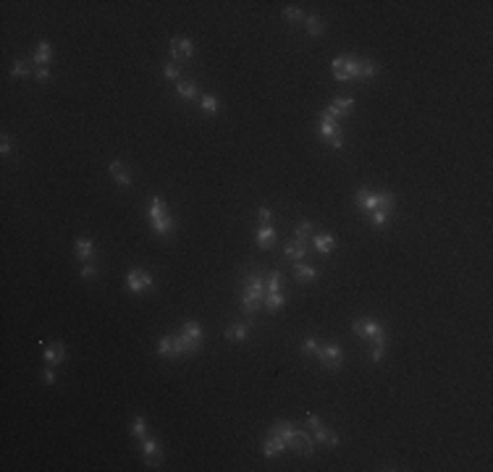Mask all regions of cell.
Masks as SVG:
<instances>
[{"mask_svg":"<svg viewBox=\"0 0 493 472\" xmlns=\"http://www.w3.org/2000/svg\"><path fill=\"white\" fill-rule=\"evenodd\" d=\"M268 297V278L260 271H252L244 276V291H241V310L244 315H255Z\"/></svg>","mask_w":493,"mask_h":472,"instance_id":"obj_1","label":"cell"},{"mask_svg":"<svg viewBox=\"0 0 493 472\" xmlns=\"http://www.w3.org/2000/svg\"><path fill=\"white\" fill-rule=\"evenodd\" d=\"M147 218H150L152 231L158 234V236H163V239H166V236H171V234H173V229H176V220L168 215L163 197H152L150 208H147Z\"/></svg>","mask_w":493,"mask_h":472,"instance_id":"obj_2","label":"cell"},{"mask_svg":"<svg viewBox=\"0 0 493 472\" xmlns=\"http://www.w3.org/2000/svg\"><path fill=\"white\" fill-rule=\"evenodd\" d=\"M354 333L362 336V339H370L373 344H386V331L380 328V323L373 320V318H360V320H354Z\"/></svg>","mask_w":493,"mask_h":472,"instance_id":"obj_3","label":"cell"},{"mask_svg":"<svg viewBox=\"0 0 493 472\" xmlns=\"http://www.w3.org/2000/svg\"><path fill=\"white\" fill-rule=\"evenodd\" d=\"M315 354H318V359H320L323 370H331V373L341 370L344 357H341V346H339V344H325V346H320V344H318Z\"/></svg>","mask_w":493,"mask_h":472,"instance_id":"obj_4","label":"cell"},{"mask_svg":"<svg viewBox=\"0 0 493 472\" xmlns=\"http://www.w3.org/2000/svg\"><path fill=\"white\" fill-rule=\"evenodd\" d=\"M194 55V45H192V39H187V37H173L171 39V58H173V63H187L189 58Z\"/></svg>","mask_w":493,"mask_h":472,"instance_id":"obj_5","label":"cell"},{"mask_svg":"<svg viewBox=\"0 0 493 472\" xmlns=\"http://www.w3.org/2000/svg\"><path fill=\"white\" fill-rule=\"evenodd\" d=\"M126 286L131 294H142V291H147L152 286V276L147 271H142V268H134V271L126 276Z\"/></svg>","mask_w":493,"mask_h":472,"instance_id":"obj_6","label":"cell"},{"mask_svg":"<svg viewBox=\"0 0 493 472\" xmlns=\"http://www.w3.org/2000/svg\"><path fill=\"white\" fill-rule=\"evenodd\" d=\"M142 457H145V464L147 467H158L160 459H163V446L155 441V438H142Z\"/></svg>","mask_w":493,"mask_h":472,"instance_id":"obj_7","label":"cell"},{"mask_svg":"<svg viewBox=\"0 0 493 472\" xmlns=\"http://www.w3.org/2000/svg\"><path fill=\"white\" fill-rule=\"evenodd\" d=\"M354 199H357V205H360L365 213H373V210H378V208H380V192H370L367 187L357 189Z\"/></svg>","mask_w":493,"mask_h":472,"instance_id":"obj_8","label":"cell"},{"mask_svg":"<svg viewBox=\"0 0 493 472\" xmlns=\"http://www.w3.org/2000/svg\"><path fill=\"white\" fill-rule=\"evenodd\" d=\"M291 448L299 452V454H304V457H310L312 452H315V438H310L307 430H297V433H294V441H291Z\"/></svg>","mask_w":493,"mask_h":472,"instance_id":"obj_9","label":"cell"},{"mask_svg":"<svg viewBox=\"0 0 493 472\" xmlns=\"http://www.w3.org/2000/svg\"><path fill=\"white\" fill-rule=\"evenodd\" d=\"M286 441L281 438V436H276V433H268V438L262 441V454L271 459V457H276V454H281V452H286Z\"/></svg>","mask_w":493,"mask_h":472,"instance_id":"obj_10","label":"cell"},{"mask_svg":"<svg viewBox=\"0 0 493 472\" xmlns=\"http://www.w3.org/2000/svg\"><path fill=\"white\" fill-rule=\"evenodd\" d=\"M312 244H315V250H318L320 255H331V252L336 250V239H333V234H328V231L315 234V236H312Z\"/></svg>","mask_w":493,"mask_h":472,"instance_id":"obj_11","label":"cell"},{"mask_svg":"<svg viewBox=\"0 0 493 472\" xmlns=\"http://www.w3.org/2000/svg\"><path fill=\"white\" fill-rule=\"evenodd\" d=\"M176 95L181 100H194V97H199V87L194 79H181L176 84Z\"/></svg>","mask_w":493,"mask_h":472,"instance_id":"obj_12","label":"cell"},{"mask_svg":"<svg viewBox=\"0 0 493 472\" xmlns=\"http://www.w3.org/2000/svg\"><path fill=\"white\" fill-rule=\"evenodd\" d=\"M63 357H66V346H63L60 341H53L48 349H45V362H48L50 367L60 365V362H63Z\"/></svg>","mask_w":493,"mask_h":472,"instance_id":"obj_13","label":"cell"},{"mask_svg":"<svg viewBox=\"0 0 493 472\" xmlns=\"http://www.w3.org/2000/svg\"><path fill=\"white\" fill-rule=\"evenodd\" d=\"M110 176H113V181H116V184H121V187H131V173H129V168H126L124 163H118V160L110 163Z\"/></svg>","mask_w":493,"mask_h":472,"instance_id":"obj_14","label":"cell"},{"mask_svg":"<svg viewBox=\"0 0 493 472\" xmlns=\"http://www.w3.org/2000/svg\"><path fill=\"white\" fill-rule=\"evenodd\" d=\"M283 255L294 262H302V257H307V241H291L283 247Z\"/></svg>","mask_w":493,"mask_h":472,"instance_id":"obj_15","label":"cell"},{"mask_svg":"<svg viewBox=\"0 0 493 472\" xmlns=\"http://www.w3.org/2000/svg\"><path fill=\"white\" fill-rule=\"evenodd\" d=\"M50 60H53L50 42H48V39H39V42H37V50H34V66H48Z\"/></svg>","mask_w":493,"mask_h":472,"instance_id":"obj_16","label":"cell"},{"mask_svg":"<svg viewBox=\"0 0 493 472\" xmlns=\"http://www.w3.org/2000/svg\"><path fill=\"white\" fill-rule=\"evenodd\" d=\"M271 433H276V436H281L283 441H286V446L291 448V441H294V433H297V428H294V425H291V422H276L273 425V428H271Z\"/></svg>","mask_w":493,"mask_h":472,"instance_id":"obj_17","label":"cell"},{"mask_svg":"<svg viewBox=\"0 0 493 472\" xmlns=\"http://www.w3.org/2000/svg\"><path fill=\"white\" fill-rule=\"evenodd\" d=\"M294 278H297V283H307V281H315L318 278V271L312 265H304V262H297V268H294Z\"/></svg>","mask_w":493,"mask_h":472,"instance_id":"obj_18","label":"cell"},{"mask_svg":"<svg viewBox=\"0 0 493 472\" xmlns=\"http://www.w3.org/2000/svg\"><path fill=\"white\" fill-rule=\"evenodd\" d=\"M273 244H276L273 226H260L257 229V247H260V250H268V247H273Z\"/></svg>","mask_w":493,"mask_h":472,"instance_id":"obj_19","label":"cell"},{"mask_svg":"<svg viewBox=\"0 0 493 472\" xmlns=\"http://www.w3.org/2000/svg\"><path fill=\"white\" fill-rule=\"evenodd\" d=\"M341 131V126H339V121H331V118H320V137L325 139V142H331L336 134Z\"/></svg>","mask_w":493,"mask_h":472,"instance_id":"obj_20","label":"cell"},{"mask_svg":"<svg viewBox=\"0 0 493 472\" xmlns=\"http://www.w3.org/2000/svg\"><path fill=\"white\" fill-rule=\"evenodd\" d=\"M283 304H286V294H281V291H268L262 307H268V312H276V310H281Z\"/></svg>","mask_w":493,"mask_h":472,"instance_id":"obj_21","label":"cell"},{"mask_svg":"<svg viewBox=\"0 0 493 472\" xmlns=\"http://www.w3.org/2000/svg\"><path fill=\"white\" fill-rule=\"evenodd\" d=\"M304 27H307V32H310L312 37H320V34L325 32V24H323L320 16H307V18H304Z\"/></svg>","mask_w":493,"mask_h":472,"instance_id":"obj_22","label":"cell"},{"mask_svg":"<svg viewBox=\"0 0 493 472\" xmlns=\"http://www.w3.org/2000/svg\"><path fill=\"white\" fill-rule=\"evenodd\" d=\"M76 255H79V260H92L95 257V244L89 239H79L76 241Z\"/></svg>","mask_w":493,"mask_h":472,"instance_id":"obj_23","label":"cell"},{"mask_svg":"<svg viewBox=\"0 0 493 472\" xmlns=\"http://www.w3.org/2000/svg\"><path fill=\"white\" fill-rule=\"evenodd\" d=\"M315 441L318 443H328V446H339V436L325 430V425H320V428H315Z\"/></svg>","mask_w":493,"mask_h":472,"instance_id":"obj_24","label":"cell"},{"mask_svg":"<svg viewBox=\"0 0 493 472\" xmlns=\"http://www.w3.org/2000/svg\"><path fill=\"white\" fill-rule=\"evenodd\" d=\"M246 333H250V328H246L244 323H234V325L226 331V339H229V341H244Z\"/></svg>","mask_w":493,"mask_h":472,"instance_id":"obj_25","label":"cell"},{"mask_svg":"<svg viewBox=\"0 0 493 472\" xmlns=\"http://www.w3.org/2000/svg\"><path fill=\"white\" fill-rule=\"evenodd\" d=\"M181 333H187L189 339H194V341L202 344V328H199V323H197V320H187V323H184V328H181Z\"/></svg>","mask_w":493,"mask_h":472,"instance_id":"obj_26","label":"cell"},{"mask_svg":"<svg viewBox=\"0 0 493 472\" xmlns=\"http://www.w3.org/2000/svg\"><path fill=\"white\" fill-rule=\"evenodd\" d=\"M344 71H346V76H349V79H360V58H354V55H346Z\"/></svg>","mask_w":493,"mask_h":472,"instance_id":"obj_27","label":"cell"},{"mask_svg":"<svg viewBox=\"0 0 493 472\" xmlns=\"http://www.w3.org/2000/svg\"><path fill=\"white\" fill-rule=\"evenodd\" d=\"M310 234H315V226H312L310 220H302L299 226L294 229V236H297V241H307V239H310Z\"/></svg>","mask_w":493,"mask_h":472,"instance_id":"obj_28","label":"cell"},{"mask_svg":"<svg viewBox=\"0 0 493 472\" xmlns=\"http://www.w3.org/2000/svg\"><path fill=\"white\" fill-rule=\"evenodd\" d=\"M11 74H13V76H29V74H34V69H32L27 60H13Z\"/></svg>","mask_w":493,"mask_h":472,"instance_id":"obj_29","label":"cell"},{"mask_svg":"<svg viewBox=\"0 0 493 472\" xmlns=\"http://www.w3.org/2000/svg\"><path fill=\"white\" fill-rule=\"evenodd\" d=\"M378 74V63L375 60H360V79H370Z\"/></svg>","mask_w":493,"mask_h":472,"instance_id":"obj_30","label":"cell"},{"mask_svg":"<svg viewBox=\"0 0 493 472\" xmlns=\"http://www.w3.org/2000/svg\"><path fill=\"white\" fill-rule=\"evenodd\" d=\"M158 354L160 357H171L173 359V336H163L158 344Z\"/></svg>","mask_w":493,"mask_h":472,"instance_id":"obj_31","label":"cell"},{"mask_svg":"<svg viewBox=\"0 0 493 472\" xmlns=\"http://www.w3.org/2000/svg\"><path fill=\"white\" fill-rule=\"evenodd\" d=\"M131 436H137V438H145V436H147V422H145V417H134V420H131Z\"/></svg>","mask_w":493,"mask_h":472,"instance_id":"obj_32","label":"cell"},{"mask_svg":"<svg viewBox=\"0 0 493 472\" xmlns=\"http://www.w3.org/2000/svg\"><path fill=\"white\" fill-rule=\"evenodd\" d=\"M199 108L205 110V113H218V100L215 97H210V95H205V97H199Z\"/></svg>","mask_w":493,"mask_h":472,"instance_id":"obj_33","label":"cell"},{"mask_svg":"<svg viewBox=\"0 0 493 472\" xmlns=\"http://www.w3.org/2000/svg\"><path fill=\"white\" fill-rule=\"evenodd\" d=\"M388 218H391V213H388V210H380V208L370 213V223H373V226H383Z\"/></svg>","mask_w":493,"mask_h":472,"instance_id":"obj_34","label":"cell"},{"mask_svg":"<svg viewBox=\"0 0 493 472\" xmlns=\"http://www.w3.org/2000/svg\"><path fill=\"white\" fill-rule=\"evenodd\" d=\"M333 108H336V110H339V113L344 116L346 110H352V108H354V97H339V100L333 102Z\"/></svg>","mask_w":493,"mask_h":472,"instance_id":"obj_35","label":"cell"},{"mask_svg":"<svg viewBox=\"0 0 493 472\" xmlns=\"http://www.w3.org/2000/svg\"><path fill=\"white\" fill-rule=\"evenodd\" d=\"M281 271H273L271 276H268V291H281Z\"/></svg>","mask_w":493,"mask_h":472,"instance_id":"obj_36","label":"cell"},{"mask_svg":"<svg viewBox=\"0 0 493 472\" xmlns=\"http://www.w3.org/2000/svg\"><path fill=\"white\" fill-rule=\"evenodd\" d=\"M178 69H181V66H178V63H166L163 66V74H166V79H178V74H181V71H178Z\"/></svg>","mask_w":493,"mask_h":472,"instance_id":"obj_37","label":"cell"},{"mask_svg":"<svg viewBox=\"0 0 493 472\" xmlns=\"http://www.w3.org/2000/svg\"><path fill=\"white\" fill-rule=\"evenodd\" d=\"M283 18L286 21H304V13L299 8H283Z\"/></svg>","mask_w":493,"mask_h":472,"instance_id":"obj_38","label":"cell"},{"mask_svg":"<svg viewBox=\"0 0 493 472\" xmlns=\"http://www.w3.org/2000/svg\"><path fill=\"white\" fill-rule=\"evenodd\" d=\"M315 349H318V339H315V336H307L304 344H302V352L310 354V352H315Z\"/></svg>","mask_w":493,"mask_h":472,"instance_id":"obj_39","label":"cell"},{"mask_svg":"<svg viewBox=\"0 0 493 472\" xmlns=\"http://www.w3.org/2000/svg\"><path fill=\"white\" fill-rule=\"evenodd\" d=\"M0 152H3V157H8L13 152V145H11V137L8 134H3V142H0Z\"/></svg>","mask_w":493,"mask_h":472,"instance_id":"obj_40","label":"cell"},{"mask_svg":"<svg viewBox=\"0 0 493 472\" xmlns=\"http://www.w3.org/2000/svg\"><path fill=\"white\" fill-rule=\"evenodd\" d=\"M320 118H331V121H339V118H341V113H339V110H336L333 105H328V108L323 110V116H320Z\"/></svg>","mask_w":493,"mask_h":472,"instance_id":"obj_41","label":"cell"},{"mask_svg":"<svg viewBox=\"0 0 493 472\" xmlns=\"http://www.w3.org/2000/svg\"><path fill=\"white\" fill-rule=\"evenodd\" d=\"M260 223L262 226H271V218H273V213H271V208H260Z\"/></svg>","mask_w":493,"mask_h":472,"instance_id":"obj_42","label":"cell"},{"mask_svg":"<svg viewBox=\"0 0 493 472\" xmlns=\"http://www.w3.org/2000/svg\"><path fill=\"white\" fill-rule=\"evenodd\" d=\"M370 359L373 362H380V359H383V344H375V349L370 352Z\"/></svg>","mask_w":493,"mask_h":472,"instance_id":"obj_43","label":"cell"},{"mask_svg":"<svg viewBox=\"0 0 493 472\" xmlns=\"http://www.w3.org/2000/svg\"><path fill=\"white\" fill-rule=\"evenodd\" d=\"M34 76H37L39 81H45V79H48V76H50V71H48V69H45V66H34Z\"/></svg>","mask_w":493,"mask_h":472,"instance_id":"obj_44","label":"cell"},{"mask_svg":"<svg viewBox=\"0 0 493 472\" xmlns=\"http://www.w3.org/2000/svg\"><path fill=\"white\" fill-rule=\"evenodd\" d=\"M42 378H45V383H48V386H53V383H55V373H53V367H50V365H48V370L42 373Z\"/></svg>","mask_w":493,"mask_h":472,"instance_id":"obj_45","label":"cell"},{"mask_svg":"<svg viewBox=\"0 0 493 472\" xmlns=\"http://www.w3.org/2000/svg\"><path fill=\"white\" fill-rule=\"evenodd\" d=\"M95 273H97L95 265H84V268H81V278H92Z\"/></svg>","mask_w":493,"mask_h":472,"instance_id":"obj_46","label":"cell"},{"mask_svg":"<svg viewBox=\"0 0 493 472\" xmlns=\"http://www.w3.org/2000/svg\"><path fill=\"white\" fill-rule=\"evenodd\" d=\"M307 425H310L312 430H315V428H320L323 422H320V417H318V415H307Z\"/></svg>","mask_w":493,"mask_h":472,"instance_id":"obj_47","label":"cell"},{"mask_svg":"<svg viewBox=\"0 0 493 472\" xmlns=\"http://www.w3.org/2000/svg\"><path fill=\"white\" fill-rule=\"evenodd\" d=\"M344 63H346V55H339L331 66H333V71H344Z\"/></svg>","mask_w":493,"mask_h":472,"instance_id":"obj_48","label":"cell"},{"mask_svg":"<svg viewBox=\"0 0 493 472\" xmlns=\"http://www.w3.org/2000/svg\"><path fill=\"white\" fill-rule=\"evenodd\" d=\"M331 145H333V147H336V150H339V147H341V145H344V134H341V131H339V134H336V137H333V139H331Z\"/></svg>","mask_w":493,"mask_h":472,"instance_id":"obj_49","label":"cell"},{"mask_svg":"<svg viewBox=\"0 0 493 472\" xmlns=\"http://www.w3.org/2000/svg\"><path fill=\"white\" fill-rule=\"evenodd\" d=\"M333 79L336 81H346L349 76H346V71H333Z\"/></svg>","mask_w":493,"mask_h":472,"instance_id":"obj_50","label":"cell"}]
</instances>
